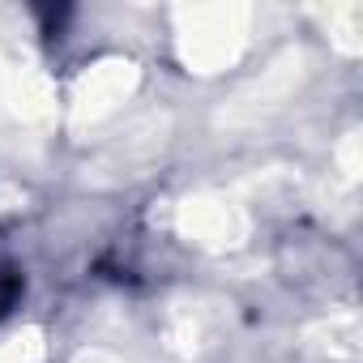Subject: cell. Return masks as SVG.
I'll return each mask as SVG.
<instances>
[{"label": "cell", "instance_id": "6da1fadb", "mask_svg": "<svg viewBox=\"0 0 363 363\" xmlns=\"http://www.w3.org/2000/svg\"><path fill=\"white\" fill-rule=\"evenodd\" d=\"M179 223H184V231L201 244H235L244 235V218L223 206V201H189L184 214H179Z\"/></svg>", "mask_w": 363, "mask_h": 363}, {"label": "cell", "instance_id": "7a4b0ae2", "mask_svg": "<svg viewBox=\"0 0 363 363\" xmlns=\"http://www.w3.org/2000/svg\"><path fill=\"white\" fill-rule=\"evenodd\" d=\"M39 359H43L39 333H18L9 342H0V363H39Z\"/></svg>", "mask_w": 363, "mask_h": 363}]
</instances>
